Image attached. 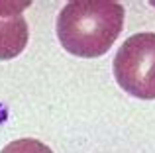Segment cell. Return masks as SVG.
<instances>
[{"instance_id": "6da1fadb", "label": "cell", "mask_w": 155, "mask_h": 153, "mask_svg": "<svg viewBox=\"0 0 155 153\" xmlns=\"http://www.w3.org/2000/svg\"><path fill=\"white\" fill-rule=\"evenodd\" d=\"M124 16V6L114 0H73L57 16V37L71 55L100 57L120 35Z\"/></svg>"}, {"instance_id": "7a4b0ae2", "label": "cell", "mask_w": 155, "mask_h": 153, "mask_svg": "<svg viewBox=\"0 0 155 153\" xmlns=\"http://www.w3.org/2000/svg\"><path fill=\"white\" fill-rule=\"evenodd\" d=\"M114 79L128 94L155 100V34L130 35L114 57Z\"/></svg>"}, {"instance_id": "3957f363", "label": "cell", "mask_w": 155, "mask_h": 153, "mask_svg": "<svg viewBox=\"0 0 155 153\" xmlns=\"http://www.w3.org/2000/svg\"><path fill=\"white\" fill-rule=\"evenodd\" d=\"M26 8L30 2H0V61H10L26 49L30 39Z\"/></svg>"}, {"instance_id": "277c9868", "label": "cell", "mask_w": 155, "mask_h": 153, "mask_svg": "<svg viewBox=\"0 0 155 153\" xmlns=\"http://www.w3.org/2000/svg\"><path fill=\"white\" fill-rule=\"evenodd\" d=\"M0 153H53V151L39 139L22 138V139L10 142Z\"/></svg>"}]
</instances>
